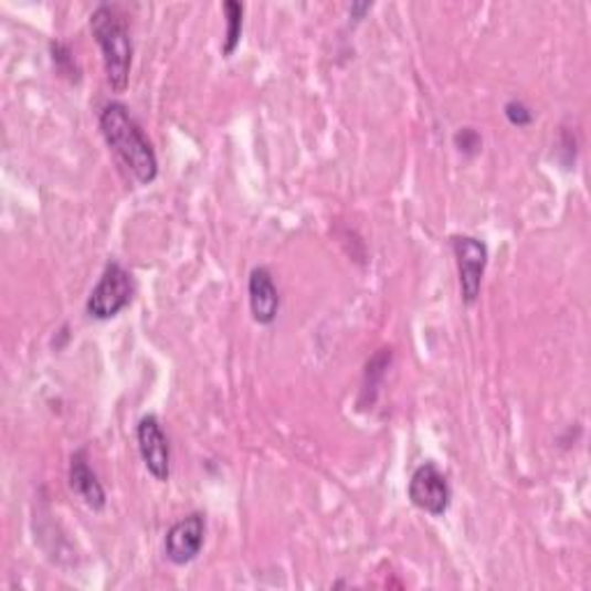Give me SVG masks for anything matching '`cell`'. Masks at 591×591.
<instances>
[{"label": "cell", "mask_w": 591, "mask_h": 591, "mask_svg": "<svg viewBox=\"0 0 591 591\" xmlns=\"http://www.w3.org/2000/svg\"><path fill=\"white\" fill-rule=\"evenodd\" d=\"M99 133L116 158L133 171L141 186H150L158 178L160 165L152 144L144 135L141 125L133 118L130 109L120 102H109L99 112Z\"/></svg>", "instance_id": "cell-1"}, {"label": "cell", "mask_w": 591, "mask_h": 591, "mask_svg": "<svg viewBox=\"0 0 591 591\" xmlns=\"http://www.w3.org/2000/svg\"><path fill=\"white\" fill-rule=\"evenodd\" d=\"M91 33L102 51L107 82L114 93H125L130 86L133 38L123 12L114 6H99L91 14Z\"/></svg>", "instance_id": "cell-2"}, {"label": "cell", "mask_w": 591, "mask_h": 591, "mask_svg": "<svg viewBox=\"0 0 591 591\" xmlns=\"http://www.w3.org/2000/svg\"><path fill=\"white\" fill-rule=\"evenodd\" d=\"M133 294H135L133 275L127 273L118 262H109L88 296L86 313L99 321L114 319L116 315L125 310L127 305H130Z\"/></svg>", "instance_id": "cell-3"}, {"label": "cell", "mask_w": 591, "mask_h": 591, "mask_svg": "<svg viewBox=\"0 0 591 591\" xmlns=\"http://www.w3.org/2000/svg\"><path fill=\"white\" fill-rule=\"evenodd\" d=\"M451 247L457 262L462 303L474 305L481 296L483 275L487 268V245L474 236H453Z\"/></svg>", "instance_id": "cell-4"}, {"label": "cell", "mask_w": 591, "mask_h": 591, "mask_svg": "<svg viewBox=\"0 0 591 591\" xmlns=\"http://www.w3.org/2000/svg\"><path fill=\"white\" fill-rule=\"evenodd\" d=\"M409 499L416 508L430 513L434 518H442L451 506V485L446 474L434 465L423 462L409 478Z\"/></svg>", "instance_id": "cell-5"}, {"label": "cell", "mask_w": 591, "mask_h": 591, "mask_svg": "<svg viewBox=\"0 0 591 591\" xmlns=\"http://www.w3.org/2000/svg\"><path fill=\"white\" fill-rule=\"evenodd\" d=\"M137 446L148 474L165 483L171 476V448L162 430V423L156 414H148L137 425Z\"/></svg>", "instance_id": "cell-6"}, {"label": "cell", "mask_w": 591, "mask_h": 591, "mask_svg": "<svg viewBox=\"0 0 591 591\" xmlns=\"http://www.w3.org/2000/svg\"><path fill=\"white\" fill-rule=\"evenodd\" d=\"M205 541V516L190 513V516L173 523L165 536V555L173 567H188L203 548Z\"/></svg>", "instance_id": "cell-7"}, {"label": "cell", "mask_w": 591, "mask_h": 591, "mask_svg": "<svg viewBox=\"0 0 591 591\" xmlns=\"http://www.w3.org/2000/svg\"><path fill=\"white\" fill-rule=\"evenodd\" d=\"M247 298L252 319L260 326H271L279 313V292L273 273L266 266H256L247 277Z\"/></svg>", "instance_id": "cell-8"}, {"label": "cell", "mask_w": 591, "mask_h": 591, "mask_svg": "<svg viewBox=\"0 0 591 591\" xmlns=\"http://www.w3.org/2000/svg\"><path fill=\"white\" fill-rule=\"evenodd\" d=\"M70 487L91 510H105L107 493L88 465V453L82 448L70 457Z\"/></svg>", "instance_id": "cell-9"}, {"label": "cell", "mask_w": 591, "mask_h": 591, "mask_svg": "<svg viewBox=\"0 0 591 591\" xmlns=\"http://www.w3.org/2000/svg\"><path fill=\"white\" fill-rule=\"evenodd\" d=\"M222 12L226 19V31L222 40V56L231 59L236 54V49L243 38V6L236 3V0H224Z\"/></svg>", "instance_id": "cell-10"}, {"label": "cell", "mask_w": 591, "mask_h": 591, "mask_svg": "<svg viewBox=\"0 0 591 591\" xmlns=\"http://www.w3.org/2000/svg\"><path fill=\"white\" fill-rule=\"evenodd\" d=\"M391 358H393L391 349H381L377 356H372V361H370L368 368H366V389H363V393H370V391H372V395H370V404H372L374 398H377L379 383H381L383 374H387V370H389Z\"/></svg>", "instance_id": "cell-11"}, {"label": "cell", "mask_w": 591, "mask_h": 591, "mask_svg": "<svg viewBox=\"0 0 591 591\" xmlns=\"http://www.w3.org/2000/svg\"><path fill=\"white\" fill-rule=\"evenodd\" d=\"M51 59H54L56 70H59L63 76H67L70 82H80L82 70L76 67V61H74V56H72V51H70L67 44H63V42H54V44H51Z\"/></svg>", "instance_id": "cell-12"}, {"label": "cell", "mask_w": 591, "mask_h": 591, "mask_svg": "<svg viewBox=\"0 0 591 591\" xmlns=\"http://www.w3.org/2000/svg\"><path fill=\"white\" fill-rule=\"evenodd\" d=\"M453 144L462 152V156H467V158L478 156L481 146H483L481 135L474 130V127H460V130L453 137Z\"/></svg>", "instance_id": "cell-13"}, {"label": "cell", "mask_w": 591, "mask_h": 591, "mask_svg": "<svg viewBox=\"0 0 591 591\" xmlns=\"http://www.w3.org/2000/svg\"><path fill=\"white\" fill-rule=\"evenodd\" d=\"M504 114H506L508 123L516 125V127H529L534 123V112L525 105L523 99H508L506 107H504Z\"/></svg>", "instance_id": "cell-14"}, {"label": "cell", "mask_w": 591, "mask_h": 591, "mask_svg": "<svg viewBox=\"0 0 591 591\" xmlns=\"http://www.w3.org/2000/svg\"><path fill=\"white\" fill-rule=\"evenodd\" d=\"M372 10V6L370 3H353L351 8H349V12H351V17L353 19H363V14L366 12H370Z\"/></svg>", "instance_id": "cell-15"}]
</instances>
